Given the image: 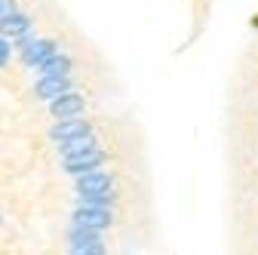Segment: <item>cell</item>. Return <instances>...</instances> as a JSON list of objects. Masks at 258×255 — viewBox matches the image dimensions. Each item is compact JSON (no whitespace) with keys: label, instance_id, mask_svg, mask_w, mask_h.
<instances>
[{"label":"cell","instance_id":"obj_1","mask_svg":"<svg viewBox=\"0 0 258 255\" xmlns=\"http://www.w3.org/2000/svg\"><path fill=\"white\" fill-rule=\"evenodd\" d=\"M114 225V209H99V206H80L74 212V228H86V231H105Z\"/></svg>","mask_w":258,"mask_h":255},{"label":"cell","instance_id":"obj_2","mask_svg":"<svg viewBox=\"0 0 258 255\" xmlns=\"http://www.w3.org/2000/svg\"><path fill=\"white\" fill-rule=\"evenodd\" d=\"M83 111H86V102H83L80 92H64V95H58V99L49 102V114L55 117V123L77 120V117H83Z\"/></svg>","mask_w":258,"mask_h":255},{"label":"cell","instance_id":"obj_3","mask_svg":"<svg viewBox=\"0 0 258 255\" xmlns=\"http://www.w3.org/2000/svg\"><path fill=\"white\" fill-rule=\"evenodd\" d=\"M108 160V154L102 151V148H95V151H86V154H80V157H68L61 166H64V172H71V175H89V172H95L102 163Z\"/></svg>","mask_w":258,"mask_h":255},{"label":"cell","instance_id":"obj_4","mask_svg":"<svg viewBox=\"0 0 258 255\" xmlns=\"http://www.w3.org/2000/svg\"><path fill=\"white\" fill-rule=\"evenodd\" d=\"M86 133H92L89 123H86L83 117H77V120H61V123H55L52 130H49V139H52L55 145H64V142H74V139H80V136H86Z\"/></svg>","mask_w":258,"mask_h":255},{"label":"cell","instance_id":"obj_5","mask_svg":"<svg viewBox=\"0 0 258 255\" xmlns=\"http://www.w3.org/2000/svg\"><path fill=\"white\" fill-rule=\"evenodd\" d=\"M55 55V43L52 40H25L22 43V58H25V65L31 68H40L46 58Z\"/></svg>","mask_w":258,"mask_h":255},{"label":"cell","instance_id":"obj_6","mask_svg":"<svg viewBox=\"0 0 258 255\" xmlns=\"http://www.w3.org/2000/svg\"><path fill=\"white\" fill-rule=\"evenodd\" d=\"M105 190H114V178L102 169H95L89 175H80L77 178V194L80 197H89V194H105Z\"/></svg>","mask_w":258,"mask_h":255},{"label":"cell","instance_id":"obj_7","mask_svg":"<svg viewBox=\"0 0 258 255\" xmlns=\"http://www.w3.org/2000/svg\"><path fill=\"white\" fill-rule=\"evenodd\" d=\"M68 89H71L68 77H40V83L34 86V95L43 99V102H52V99H58V95H64Z\"/></svg>","mask_w":258,"mask_h":255},{"label":"cell","instance_id":"obj_8","mask_svg":"<svg viewBox=\"0 0 258 255\" xmlns=\"http://www.w3.org/2000/svg\"><path fill=\"white\" fill-rule=\"evenodd\" d=\"M28 28H31V19L25 16V13H13V16H7V19H0V37H22V34H28Z\"/></svg>","mask_w":258,"mask_h":255},{"label":"cell","instance_id":"obj_9","mask_svg":"<svg viewBox=\"0 0 258 255\" xmlns=\"http://www.w3.org/2000/svg\"><path fill=\"white\" fill-rule=\"evenodd\" d=\"M95 148H99V142H95L92 133H86V136H80V139H74V142L58 145V151H61L64 160H68V157H80V154H86V151H95Z\"/></svg>","mask_w":258,"mask_h":255},{"label":"cell","instance_id":"obj_10","mask_svg":"<svg viewBox=\"0 0 258 255\" xmlns=\"http://www.w3.org/2000/svg\"><path fill=\"white\" fill-rule=\"evenodd\" d=\"M68 71H71V58L68 55H52L40 65L43 77H68Z\"/></svg>","mask_w":258,"mask_h":255},{"label":"cell","instance_id":"obj_11","mask_svg":"<svg viewBox=\"0 0 258 255\" xmlns=\"http://www.w3.org/2000/svg\"><path fill=\"white\" fill-rule=\"evenodd\" d=\"M95 243H102V234H99V231L71 228V234H68V246H71V249H77V246H95Z\"/></svg>","mask_w":258,"mask_h":255},{"label":"cell","instance_id":"obj_12","mask_svg":"<svg viewBox=\"0 0 258 255\" xmlns=\"http://www.w3.org/2000/svg\"><path fill=\"white\" fill-rule=\"evenodd\" d=\"M71 255H108V252H105V243H95V246H77L71 249Z\"/></svg>","mask_w":258,"mask_h":255},{"label":"cell","instance_id":"obj_13","mask_svg":"<svg viewBox=\"0 0 258 255\" xmlns=\"http://www.w3.org/2000/svg\"><path fill=\"white\" fill-rule=\"evenodd\" d=\"M10 40H4V37H0V68H7L10 65Z\"/></svg>","mask_w":258,"mask_h":255},{"label":"cell","instance_id":"obj_14","mask_svg":"<svg viewBox=\"0 0 258 255\" xmlns=\"http://www.w3.org/2000/svg\"><path fill=\"white\" fill-rule=\"evenodd\" d=\"M13 13H19V10H16V0H0V19H7V16H13Z\"/></svg>","mask_w":258,"mask_h":255}]
</instances>
